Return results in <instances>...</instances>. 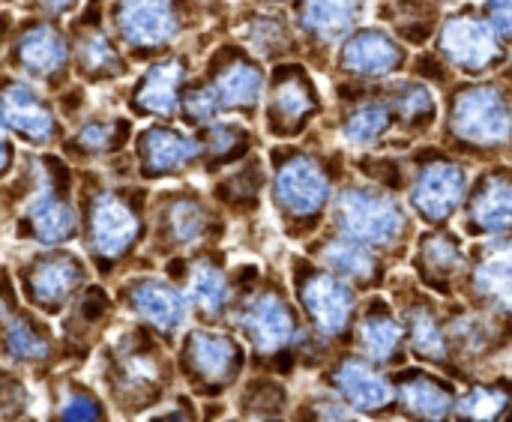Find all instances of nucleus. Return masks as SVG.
<instances>
[{"instance_id":"nucleus-31","label":"nucleus","mask_w":512,"mask_h":422,"mask_svg":"<svg viewBox=\"0 0 512 422\" xmlns=\"http://www.w3.org/2000/svg\"><path fill=\"white\" fill-rule=\"evenodd\" d=\"M474 285L501 309L512 312V243L489 249V255L474 270Z\"/></svg>"},{"instance_id":"nucleus-5","label":"nucleus","mask_w":512,"mask_h":422,"mask_svg":"<svg viewBox=\"0 0 512 422\" xmlns=\"http://www.w3.org/2000/svg\"><path fill=\"white\" fill-rule=\"evenodd\" d=\"M336 222L345 237L366 246H396L408 228L402 204L384 189L354 186L345 189L336 201Z\"/></svg>"},{"instance_id":"nucleus-12","label":"nucleus","mask_w":512,"mask_h":422,"mask_svg":"<svg viewBox=\"0 0 512 422\" xmlns=\"http://www.w3.org/2000/svg\"><path fill=\"white\" fill-rule=\"evenodd\" d=\"M339 72L369 81V78H393L408 66V48L387 30L360 27L339 45L336 57Z\"/></svg>"},{"instance_id":"nucleus-41","label":"nucleus","mask_w":512,"mask_h":422,"mask_svg":"<svg viewBox=\"0 0 512 422\" xmlns=\"http://www.w3.org/2000/svg\"><path fill=\"white\" fill-rule=\"evenodd\" d=\"M60 422H102V411L87 393H69L60 405Z\"/></svg>"},{"instance_id":"nucleus-39","label":"nucleus","mask_w":512,"mask_h":422,"mask_svg":"<svg viewBox=\"0 0 512 422\" xmlns=\"http://www.w3.org/2000/svg\"><path fill=\"white\" fill-rule=\"evenodd\" d=\"M411 345H414L417 354L432 357V360H441L447 354L444 333H441L438 321L432 318V312H426V309L414 312V318H411Z\"/></svg>"},{"instance_id":"nucleus-19","label":"nucleus","mask_w":512,"mask_h":422,"mask_svg":"<svg viewBox=\"0 0 512 422\" xmlns=\"http://www.w3.org/2000/svg\"><path fill=\"white\" fill-rule=\"evenodd\" d=\"M81 282H84V267L78 258L69 255L39 258L24 276V288L30 300L42 309H57Z\"/></svg>"},{"instance_id":"nucleus-36","label":"nucleus","mask_w":512,"mask_h":422,"mask_svg":"<svg viewBox=\"0 0 512 422\" xmlns=\"http://www.w3.org/2000/svg\"><path fill=\"white\" fill-rule=\"evenodd\" d=\"M357 336H360V348H363L366 357H372V360H390L396 354L399 342H402V327L387 315V309L384 312L375 309L372 315L363 318Z\"/></svg>"},{"instance_id":"nucleus-9","label":"nucleus","mask_w":512,"mask_h":422,"mask_svg":"<svg viewBox=\"0 0 512 422\" xmlns=\"http://www.w3.org/2000/svg\"><path fill=\"white\" fill-rule=\"evenodd\" d=\"M66 192H69V171H66V165L60 159H45L36 195L30 198V204L24 210L27 228L36 237V243L60 246V243H66L75 234L78 216H75V207L69 204Z\"/></svg>"},{"instance_id":"nucleus-37","label":"nucleus","mask_w":512,"mask_h":422,"mask_svg":"<svg viewBox=\"0 0 512 422\" xmlns=\"http://www.w3.org/2000/svg\"><path fill=\"white\" fill-rule=\"evenodd\" d=\"M6 351L18 360H42L48 357V339L27 315L6 312Z\"/></svg>"},{"instance_id":"nucleus-7","label":"nucleus","mask_w":512,"mask_h":422,"mask_svg":"<svg viewBox=\"0 0 512 422\" xmlns=\"http://www.w3.org/2000/svg\"><path fill=\"white\" fill-rule=\"evenodd\" d=\"M9 66L21 78L57 84L72 66V42H66V33L48 18L21 21L9 39Z\"/></svg>"},{"instance_id":"nucleus-16","label":"nucleus","mask_w":512,"mask_h":422,"mask_svg":"<svg viewBox=\"0 0 512 422\" xmlns=\"http://www.w3.org/2000/svg\"><path fill=\"white\" fill-rule=\"evenodd\" d=\"M297 294L321 333L336 336L348 327L354 315V291L342 279L324 270L297 267Z\"/></svg>"},{"instance_id":"nucleus-21","label":"nucleus","mask_w":512,"mask_h":422,"mask_svg":"<svg viewBox=\"0 0 512 422\" xmlns=\"http://www.w3.org/2000/svg\"><path fill=\"white\" fill-rule=\"evenodd\" d=\"M186 357L192 372L207 384H225L243 366V348L222 333H192Z\"/></svg>"},{"instance_id":"nucleus-13","label":"nucleus","mask_w":512,"mask_h":422,"mask_svg":"<svg viewBox=\"0 0 512 422\" xmlns=\"http://www.w3.org/2000/svg\"><path fill=\"white\" fill-rule=\"evenodd\" d=\"M3 126L33 147H48L60 138V117L51 102L24 78L12 75L3 84Z\"/></svg>"},{"instance_id":"nucleus-3","label":"nucleus","mask_w":512,"mask_h":422,"mask_svg":"<svg viewBox=\"0 0 512 422\" xmlns=\"http://www.w3.org/2000/svg\"><path fill=\"white\" fill-rule=\"evenodd\" d=\"M111 30L129 54H159L186 30L183 0H114L108 6Z\"/></svg>"},{"instance_id":"nucleus-32","label":"nucleus","mask_w":512,"mask_h":422,"mask_svg":"<svg viewBox=\"0 0 512 422\" xmlns=\"http://www.w3.org/2000/svg\"><path fill=\"white\" fill-rule=\"evenodd\" d=\"M198 141L204 147V156L210 162V168L237 162L246 150H249V132L240 123L231 120H213L207 126H198Z\"/></svg>"},{"instance_id":"nucleus-2","label":"nucleus","mask_w":512,"mask_h":422,"mask_svg":"<svg viewBox=\"0 0 512 422\" xmlns=\"http://www.w3.org/2000/svg\"><path fill=\"white\" fill-rule=\"evenodd\" d=\"M438 54L450 69L483 78L507 66V48L486 15L474 9H459L444 18L438 33Z\"/></svg>"},{"instance_id":"nucleus-47","label":"nucleus","mask_w":512,"mask_h":422,"mask_svg":"<svg viewBox=\"0 0 512 422\" xmlns=\"http://www.w3.org/2000/svg\"><path fill=\"white\" fill-rule=\"evenodd\" d=\"M507 75H510V78H512V66H510V69H507Z\"/></svg>"},{"instance_id":"nucleus-24","label":"nucleus","mask_w":512,"mask_h":422,"mask_svg":"<svg viewBox=\"0 0 512 422\" xmlns=\"http://www.w3.org/2000/svg\"><path fill=\"white\" fill-rule=\"evenodd\" d=\"M387 105L396 114V123H402L405 129H429L438 120V99L435 90L423 81L405 78V81H393L384 93Z\"/></svg>"},{"instance_id":"nucleus-11","label":"nucleus","mask_w":512,"mask_h":422,"mask_svg":"<svg viewBox=\"0 0 512 422\" xmlns=\"http://www.w3.org/2000/svg\"><path fill=\"white\" fill-rule=\"evenodd\" d=\"M189 84V57L168 54L147 66L129 93V108L138 117L171 120L183 108V90Z\"/></svg>"},{"instance_id":"nucleus-26","label":"nucleus","mask_w":512,"mask_h":422,"mask_svg":"<svg viewBox=\"0 0 512 422\" xmlns=\"http://www.w3.org/2000/svg\"><path fill=\"white\" fill-rule=\"evenodd\" d=\"M288 24H291V21L282 18V15L258 12V15H249V18L243 21L240 39L249 45V51H252L255 57L279 60V57H285L288 51L297 48L294 30H291Z\"/></svg>"},{"instance_id":"nucleus-25","label":"nucleus","mask_w":512,"mask_h":422,"mask_svg":"<svg viewBox=\"0 0 512 422\" xmlns=\"http://www.w3.org/2000/svg\"><path fill=\"white\" fill-rule=\"evenodd\" d=\"M396 126V114L387 99H363L342 114V138L351 147H372Z\"/></svg>"},{"instance_id":"nucleus-28","label":"nucleus","mask_w":512,"mask_h":422,"mask_svg":"<svg viewBox=\"0 0 512 422\" xmlns=\"http://www.w3.org/2000/svg\"><path fill=\"white\" fill-rule=\"evenodd\" d=\"M210 228L207 210L195 195H174L162 210V231L174 246L198 243Z\"/></svg>"},{"instance_id":"nucleus-6","label":"nucleus","mask_w":512,"mask_h":422,"mask_svg":"<svg viewBox=\"0 0 512 422\" xmlns=\"http://www.w3.org/2000/svg\"><path fill=\"white\" fill-rule=\"evenodd\" d=\"M273 198L285 219H315L330 201V174L303 150L276 153Z\"/></svg>"},{"instance_id":"nucleus-4","label":"nucleus","mask_w":512,"mask_h":422,"mask_svg":"<svg viewBox=\"0 0 512 422\" xmlns=\"http://www.w3.org/2000/svg\"><path fill=\"white\" fill-rule=\"evenodd\" d=\"M324 102L315 78L300 63H282L273 69L264 96V120L273 138L300 135L318 114Z\"/></svg>"},{"instance_id":"nucleus-8","label":"nucleus","mask_w":512,"mask_h":422,"mask_svg":"<svg viewBox=\"0 0 512 422\" xmlns=\"http://www.w3.org/2000/svg\"><path fill=\"white\" fill-rule=\"evenodd\" d=\"M210 90L219 99L222 114H243L255 117L261 108V99L267 96V75L252 51L243 48H222L213 54V63L204 75Z\"/></svg>"},{"instance_id":"nucleus-30","label":"nucleus","mask_w":512,"mask_h":422,"mask_svg":"<svg viewBox=\"0 0 512 422\" xmlns=\"http://www.w3.org/2000/svg\"><path fill=\"white\" fill-rule=\"evenodd\" d=\"M417 264L426 276L429 285H435L438 291H447V282L465 267V255L456 243V237L450 234H435L426 237L417 255Z\"/></svg>"},{"instance_id":"nucleus-27","label":"nucleus","mask_w":512,"mask_h":422,"mask_svg":"<svg viewBox=\"0 0 512 422\" xmlns=\"http://www.w3.org/2000/svg\"><path fill=\"white\" fill-rule=\"evenodd\" d=\"M336 384H339V390L348 396V402H351L354 408H360V411H378V408H384V405L390 402V396H393L390 384H387L375 369H369V366L360 363V360H348V363L339 369Z\"/></svg>"},{"instance_id":"nucleus-1","label":"nucleus","mask_w":512,"mask_h":422,"mask_svg":"<svg viewBox=\"0 0 512 422\" xmlns=\"http://www.w3.org/2000/svg\"><path fill=\"white\" fill-rule=\"evenodd\" d=\"M447 135L474 150H495L512 138V102L504 87L474 81L453 87L447 102Z\"/></svg>"},{"instance_id":"nucleus-34","label":"nucleus","mask_w":512,"mask_h":422,"mask_svg":"<svg viewBox=\"0 0 512 422\" xmlns=\"http://www.w3.org/2000/svg\"><path fill=\"white\" fill-rule=\"evenodd\" d=\"M228 297H231V288L219 267H213L210 261H198L189 270V300L204 315H219L225 309Z\"/></svg>"},{"instance_id":"nucleus-40","label":"nucleus","mask_w":512,"mask_h":422,"mask_svg":"<svg viewBox=\"0 0 512 422\" xmlns=\"http://www.w3.org/2000/svg\"><path fill=\"white\" fill-rule=\"evenodd\" d=\"M282 405H285V393H282L279 384H267V381L261 384L258 381L246 396V408L255 411V414H279Z\"/></svg>"},{"instance_id":"nucleus-46","label":"nucleus","mask_w":512,"mask_h":422,"mask_svg":"<svg viewBox=\"0 0 512 422\" xmlns=\"http://www.w3.org/2000/svg\"><path fill=\"white\" fill-rule=\"evenodd\" d=\"M264 3H288V0H264Z\"/></svg>"},{"instance_id":"nucleus-23","label":"nucleus","mask_w":512,"mask_h":422,"mask_svg":"<svg viewBox=\"0 0 512 422\" xmlns=\"http://www.w3.org/2000/svg\"><path fill=\"white\" fill-rule=\"evenodd\" d=\"M129 306L162 333H171L186 321L183 297L168 282H159V279L132 282L129 285Z\"/></svg>"},{"instance_id":"nucleus-15","label":"nucleus","mask_w":512,"mask_h":422,"mask_svg":"<svg viewBox=\"0 0 512 422\" xmlns=\"http://www.w3.org/2000/svg\"><path fill=\"white\" fill-rule=\"evenodd\" d=\"M141 234L138 207L123 192H99L90 201V246L102 261L123 258Z\"/></svg>"},{"instance_id":"nucleus-45","label":"nucleus","mask_w":512,"mask_h":422,"mask_svg":"<svg viewBox=\"0 0 512 422\" xmlns=\"http://www.w3.org/2000/svg\"><path fill=\"white\" fill-rule=\"evenodd\" d=\"M153 422H189L183 414H168V417H159V420Z\"/></svg>"},{"instance_id":"nucleus-20","label":"nucleus","mask_w":512,"mask_h":422,"mask_svg":"<svg viewBox=\"0 0 512 422\" xmlns=\"http://www.w3.org/2000/svg\"><path fill=\"white\" fill-rule=\"evenodd\" d=\"M240 327L252 336L261 351H279L294 336V315L276 291H264L246 303Z\"/></svg>"},{"instance_id":"nucleus-29","label":"nucleus","mask_w":512,"mask_h":422,"mask_svg":"<svg viewBox=\"0 0 512 422\" xmlns=\"http://www.w3.org/2000/svg\"><path fill=\"white\" fill-rule=\"evenodd\" d=\"M132 123L126 117H90L69 138V150L81 156H105L126 144Z\"/></svg>"},{"instance_id":"nucleus-35","label":"nucleus","mask_w":512,"mask_h":422,"mask_svg":"<svg viewBox=\"0 0 512 422\" xmlns=\"http://www.w3.org/2000/svg\"><path fill=\"white\" fill-rule=\"evenodd\" d=\"M402 402H405V408L414 417L429 422H441L450 414V408H453V393L447 387H441L438 381L414 378L411 384L402 387Z\"/></svg>"},{"instance_id":"nucleus-10","label":"nucleus","mask_w":512,"mask_h":422,"mask_svg":"<svg viewBox=\"0 0 512 422\" xmlns=\"http://www.w3.org/2000/svg\"><path fill=\"white\" fill-rule=\"evenodd\" d=\"M99 12V3H90L81 18L69 27L72 33V66L75 72L90 84H105L114 78L129 75V60L120 51V42L111 39V33L102 27V21L93 15Z\"/></svg>"},{"instance_id":"nucleus-44","label":"nucleus","mask_w":512,"mask_h":422,"mask_svg":"<svg viewBox=\"0 0 512 422\" xmlns=\"http://www.w3.org/2000/svg\"><path fill=\"white\" fill-rule=\"evenodd\" d=\"M315 414H318V420L321 422H348V411H345V408H339V405H330V402L318 405V408H315Z\"/></svg>"},{"instance_id":"nucleus-42","label":"nucleus","mask_w":512,"mask_h":422,"mask_svg":"<svg viewBox=\"0 0 512 422\" xmlns=\"http://www.w3.org/2000/svg\"><path fill=\"white\" fill-rule=\"evenodd\" d=\"M483 15L504 42H512V0H483Z\"/></svg>"},{"instance_id":"nucleus-22","label":"nucleus","mask_w":512,"mask_h":422,"mask_svg":"<svg viewBox=\"0 0 512 422\" xmlns=\"http://www.w3.org/2000/svg\"><path fill=\"white\" fill-rule=\"evenodd\" d=\"M471 219L486 234L512 228V171H489L471 195Z\"/></svg>"},{"instance_id":"nucleus-18","label":"nucleus","mask_w":512,"mask_h":422,"mask_svg":"<svg viewBox=\"0 0 512 422\" xmlns=\"http://www.w3.org/2000/svg\"><path fill=\"white\" fill-rule=\"evenodd\" d=\"M363 12L366 0H300L297 30L321 48L342 45L360 30Z\"/></svg>"},{"instance_id":"nucleus-14","label":"nucleus","mask_w":512,"mask_h":422,"mask_svg":"<svg viewBox=\"0 0 512 422\" xmlns=\"http://www.w3.org/2000/svg\"><path fill=\"white\" fill-rule=\"evenodd\" d=\"M468 192V174L459 162L447 156H429L411 186V207L426 222H447Z\"/></svg>"},{"instance_id":"nucleus-33","label":"nucleus","mask_w":512,"mask_h":422,"mask_svg":"<svg viewBox=\"0 0 512 422\" xmlns=\"http://www.w3.org/2000/svg\"><path fill=\"white\" fill-rule=\"evenodd\" d=\"M321 258H324V264H330L339 276H348V279H354V282H372V279H378V261H375V255L369 252V246L360 243V240H351V237L330 240V243L321 249Z\"/></svg>"},{"instance_id":"nucleus-43","label":"nucleus","mask_w":512,"mask_h":422,"mask_svg":"<svg viewBox=\"0 0 512 422\" xmlns=\"http://www.w3.org/2000/svg\"><path fill=\"white\" fill-rule=\"evenodd\" d=\"M27 6L45 18H60V15H69L78 6V0H27Z\"/></svg>"},{"instance_id":"nucleus-38","label":"nucleus","mask_w":512,"mask_h":422,"mask_svg":"<svg viewBox=\"0 0 512 422\" xmlns=\"http://www.w3.org/2000/svg\"><path fill=\"white\" fill-rule=\"evenodd\" d=\"M504 408H507V390L480 387L456 405V414L465 422H495L504 414Z\"/></svg>"},{"instance_id":"nucleus-17","label":"nucleus","mask_w":512,"mask_h":422,"mask_svg":"<svg viewBox=\"0 0 512 422\" xmlns=\"http://www.w3.org/2000/svg\"><path fill=\"white\" fill-rule=\"evenodd\" d=\"M135 153L144 177H165L198 162L204 156V147L198 135H186L171 123H150L138 132Z\"/></svg>"}]
</instances>
